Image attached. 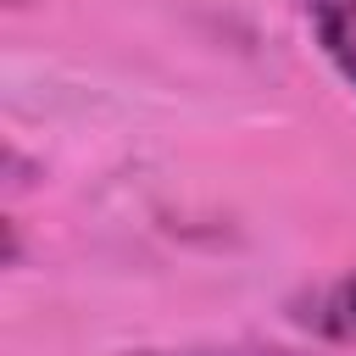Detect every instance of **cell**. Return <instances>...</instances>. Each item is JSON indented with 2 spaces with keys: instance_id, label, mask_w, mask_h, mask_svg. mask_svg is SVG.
Returning a JSON list of instances; mask_svg holds the SVG:
<instances>
[{
  "instance_id": "obj_1",
  "label": "cell",
  "mask_w": 356,
  "mask_h": 356,
  "mask_svg": "<svg viewBox=\"0 0 356 356\" xmlns=\"http://www.w3.org/2000/svg\"><path fill=\"white\" fill-rule=\"evenodd\" d=\"M295 323L312 328L317 339H334V345H356V273L312 289L306 300H295Z\"/></svg>"
},
{
  "instance_id": "obj_2",
  "label": "cell",
  "mask_w": 356,
  "mask_h": 356,
  "mask_svg": "<svg viewBox=\"0 0 356 356\" xmlns=\"http://www.w3.org/2000/svg\"><path fill=\"white\" fill-rule=\"evenodd\" d=\"M306 22L339 78L356 89V0H306Z\"/></svg>"
},
{
  "instance_id": "obj_3",
  "label": "cell",
  "mask_w": 356,
  "mask_h": 356,
  "mask_svg": "<svg viewBox=\"0 0 356 356\" xmlns=\"http://www.w3.org/2000/svg\"><path fill=\"white\" fill-rule=\"evenodd\" d=\"M134 356H300L284 345H178V350H134Z\"/></svg>"
},
{
  "instance_id": "obj_4",
  "label": "cell",
  "mask_w": 356,
  "mask_h": 356,
  "mask_svg": "<svg viewBox=\"0 0 356 356\" xmlns=\"http://www.w3.org/2000/svg\"><path fill=\"white\" fill-rule=\"evenodd\" d=\"M11 6H22V0H11Z\"/></svg>"
}]
</instances>
